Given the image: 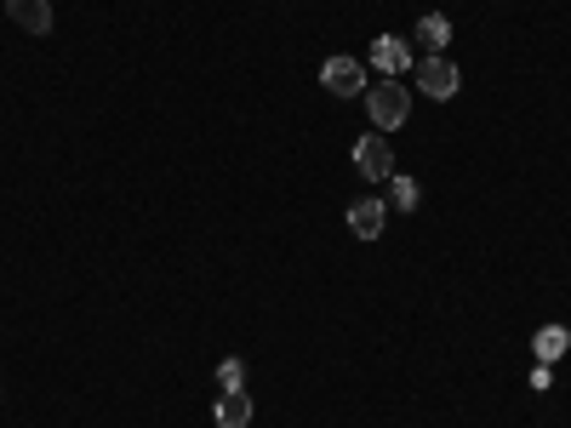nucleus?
I'll return each mask as SVG.
<instances>
[{"mask_svg": "<svg viewBox=\"0 0 571 428\" xmlns=\"http://www.w3.org/2000/svg\"><path fill=\"white\" fill-rule=\"evenodd\" d=\"M355 166H360V178H371V183L394 178V148L383 143V132H366V138L355 143Z\"/></svg>", "mask_w": 571, "mask_h": 428, "instance_id": "3", "label": "nucleus"}, {"mask_svg": "<svg viewBox=\"0 0 571 428\" xmlns=\"http://www.w3.org/2000/svg\"><path fill=\"white\" fill-rule=\"evenodd\" d=\"M371 63H378L383 74H406L412 69V46L401 35H378L371 40Z\"/></svg>", "mask_w": 571, "mask_h": 428, "instance_id": "6", "label": "nucleus"}, {"mask_svg": "<svg viewBox=\"0 0 571 428\" xmlns=\"http://www.w3.org/2000/svg\"><path fill=\"white\" fill-rule=\"evenodd\" d=\"M417 35H424L429 58H440V52H445V40H452V17H445V12H429L424 23H417Z\"/></svg>", "mask_w": 571, "mask_h": 428, "instance_id": "10", "label": "nucleus"}, {"mask_svg": "<svg viewBox=\"0 0 571 428\" xmlns=\"http://www.w3.org/2000/svg\"><path fill=\"white\" fill-rule=\"evenodd\" d=\"M320 86H326L332 97H366V63L326 58V63H320Z\"/></svg>", "mask_w": 571, "mask_h": 428, "instance_id": "2", "label": "nucleus"}, {"mask_svg": "<svg viewBox=\"0 0 571 428\" xmlns=\"http://www.w3.org/2000/svg\"><path fill=\"white\" fill-rule=\"evenodd\" d=\"M383 223H389V206H383V200H355V206H349V229H355L360 240H378Z\"/></svg>", "mask_w": 571, "mask_h": 428, "instance_id": "7", "label": "nucleus"}, {"mask_svg": "<svg viewBox=\"0 0 571 428\" xmlns=\"http://www.w3.org/2000/svg\"><path fill=\"white\" fill-rule=\"evenodd\" d=\"M417 86H424V97H457V63H445V58H424L417 63Z\"/></svg>", "mask_w": 571, "mask_h": 428, "instance_id": "4", "label": "nucleus"}, {"mask_svg": "<svg viewBox=\"0 0 571 428\" xmlns=\"http://www.w3.org/2000/svg\"><path fill=\"white\" fill-rule=\"evenodd\" d=\"M7 17L23 35H52V0H7Z\"/></svg>", "mask_w": 571, "mask_h": 428, "instance_id": "5", "label": "nucleus"}, {"mask_svg": "<svg viewBox=\"0 0 571 428\" xmlns=\"http://www.w3.org/2000/svg\"><path fill=\"white\" fill-rule=\"evenodd\" d=\"M566 348H571V332H566V325H543V332L532 337V355H537V366H555V360L566 355Z\"/></svg>", "mask_w": 571, "mask_h": 428, "instance_id": "8", "label": "nucleus"}, {"mask_svg": "<svg viewBox=\"0 0 571 428\" xmlns=\"http://www.w3.org/2000/svg\"><path fill=\"white\" fill-rule=\"evenodd\" d=\"M366 115H371V126H406V115H412V92H406L401 81L366 86Z\"/></svg>", "mask_w": 571, "mask_h": 428, "instance_id": "1", "label": "nucleus"}, {"mask_svg": "<svg viewBox=\"0 0 571 428\" xmlns=\"http://www.w3.org/2000/svg\"><path fill=\"white\" fill-rule=\"evenodd\" d=\"M217 383H223V394L246 389V360H223V366H217Z\"/></svg>", "mask_w": 571, "mask_h": 428, "instance_id": "12", "label": "nucleus"}, {"mask_svg": "<svg viewBox=\"0 0 571 428\" xmlns=\"http://www.w3.org/2000/svg\"><path fill=\"white\" fill-rule=\"evenodd\" d=\"M383 183H389V200H383V206H394V212H412L417 200H424V189H417L412 178H401V171H394V178H383Z\"/></svg>", "mask_w": 571, "mask_h": 428, "instance_id": "11", "label": "nucleus"}, {"mask_svg": "<svg viewBox=\"0 0 571 428\" xmlns=\"http://www.w3.org/2000/svg\"><path fill=\"white\" fill-rule=\"evenodd\" d=\"M246 423H252V400H246V389L223 394L217 400V428H246Z\"/></svg>", "mask_w": 571, "mask_h": 428, "instance_id": "9", "label": "nucleus"}]
</instances>
